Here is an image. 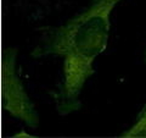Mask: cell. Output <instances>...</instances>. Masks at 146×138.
Segmentation results:
<instances>
[{"mask_svg": "<svg viewBox=\"0 0 146 138\" xmlns=\"http://www.w3.org/2000/svg\"><path fill=\"white\" fill-rule=\"evenodd\" d=\"M119 0H93L78 16L48 32L44 44L33 56L58 55L63 58L62 83L56 94V109L61 116L79 110L80 93L95 73L94 61L107 47L110 15Z\"/></svg>", "mask_w": 146, "mask_h": 138, "instance_id": "obj_1", "label": "cell"}, {"mask_svg": "<svg viewBox=\"0 0 146 138\" xmlns=\"http://www.w3.org/2000/svg\"><path fill=\"white\" fill-rule=\"evenodd\" d=\"M145 62H146V50H145Z\"/></svg>", "mask_w": 146, "mask_h": 138, "instance_id": "obj_4", "label": "cell"}, {"mask_svg": "<svg viewBox=\"0 0 146 138\" xmlns=\"http://www.w3.org/2000/svg\"><path fill=\"white\" fill-rule=\"evenodd\" d=\"M17 48L9 47L4 49L3 56V108L11 116L23 121L28 127L36 128L39 125V115L31 102L25 89L21 78L18 77L17 68Z\"/></svg>", "mask_w": 146, "mask_h": 138, "instance_id": "obj_2", "label": "cell"}, {"mask_svg": "<svg viewBox=\"0 0 146 138\" xmlns=\"http://www.w3.org/2000/svg\"><path fill=\"white\" fill-rule=\"evenodd\" d=\"M123 138H146V104L140 110L136 120L129 130L121 135Z\"/></svg>", "mask_w": 146, "mask_h": 138, "instance_id": "obj_3", "label": "cell"}]
</instances>
